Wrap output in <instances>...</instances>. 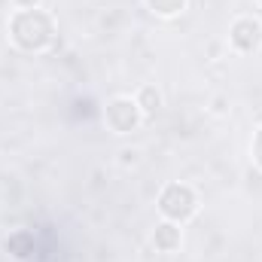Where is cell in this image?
Listing matches in <instances>:
<instances>
[{
    "label": "cell",
    "instance_id": "cell-3",
    "mask_svg": "<svg viewBox=\"0 0 262 262\" xmlns=\"http://www.w3.org/2000/svg\"><path fill=\"white\" fill-rule=\"evenodd\" d=\"M143 119L146 116H143V110L137 107V101L131 95H116L104 107V122L113 134H131V131H137L143 125Z\"/></svg>",
    "mask_w": 262,
    "mask_h": 262
},
{
    "label": "cell",
    "instance_id": "cell-4",
    "mask_svg": "<svg viewBox=\"0 0 262 262\" xmlns=\"http://www.w3.org/2000/svg\"><path fill=\"white\" fill-rule=\"evenodd\" d=\"M229 46L238 55H253L262 49V21L256 15H238L229 25Z\"/></svg>",
    "mask_w": 262,
    "mask_h": 262
},
{
    "label": "cell",
    "instance_id": "cell-6",
    "mask_svg": "<svg viewBox=\"0 0 262 262\" xmlns=\"http://www.w3.org/2000/svg\"><path fill=\"white\" fill-rule=\"evenodd\" d=\"M134 101H137V107L143 110L146 119H152V116L165 107V98H162V92H159L156 85H140L137 95H134Z\"/></svg>",
    "mask_w": 262,
    "mask_h": 262
},
{
    "label": "cell",
    "instance_id": "cell-2",
    "mask_svg": "<svg viewBox=\"0 0 262 262\" xmlns=\"http://www.w3.org/2000/svg\"><path fill=\"white\" fill-rule=\"evenodd\" d=\"M156 207H159V213H162L165 220L183 226V223H189V220L198 213L201 201H198V192L189 186V183L171 180V183L162 186V192H159V198H156Z\"/></svg>",
    "mask_w": 262,
    "mask_h": 262
},
{
    "label": "cell",
    "instance_id": "cell-7",
    "mask_svg": "<svg viewBox=\"0 0 262 262\" xmlns=\"http://www.w3.org/2000/svg\"><path fill=\"white\" fill-rule=\"evenodd\" d=\"M146 6H149V12H156L159 18H174V15H180L186 6H189V0H143Z\"/></svg>",
    "mask_w": 262,
    "mask_h": 262
},
{
    "label": "cell",
    "instance_id": "cell-11",
    "mask_svg": "<svg viewBox=\"0 0 262 262\" xmlns=\"http://www.w3.org/2000/svg\"><path fill=\"white\" fill-rule=\"evenodd\" d=\"M15 9H43V0H12Z\"/></svg>",
    "mask_w": 262,
    "mask_h": 262
},
{
    "label": "cell",
    "instance_id": "cell-10",
    "mask_svg": "<svg viewBox=\"0 0 262 262\" xmlns=\"http://www.w3.org/2000/svg\"><path fill=\"white\" fill-rule=\"evenodd\" d=\"M250 156H253L256 168L262 171V125L256 128V134H253V143H250Z\"/></svg>",
    "mask_w": 262,
    "mask_h": 262
},
{
    "label": "cell",
    "instance_id": "cell-5",
    "mask_svg": "<svg viewBox=\"0 0 262 262\" xmlns=\"http://www.w3.org/2000/svg\"><path fill=\"white\" fill-rule=\"evenodd\" d=\"M149 241H152V247H156L159 253H174V250H180V244H183V229H180L177 223H171V220H162V223L152 229Z\"/></svg>",
    "mask_w": 262,
    "mask_h": 262
},
{
    "label": "cell",
    "instance_id": "cell-8",
    "mask_svg": "<svg viewBox=\"0 0 262 262\" xmlns=\"http://www.w3.org/2000/svg\"><path fill=\"white\" fill-rule=\"evenodd\" d=\"M207 113L210 116H229V95H213Z\"/></svg>",
    "mask_w": 262,
    "mask_h": 262
},
{
    "label": "cell",
    "instance_id": "cell-12",
    "mask_svg": "<svg viewBox=\"0 0 262 262\" xmlns=\"http://www.w3.org/2000/svg\"><path fill=\"white\" fill-rule=\"evenodd\" d=\"M259 3H262V0H259Z\"/></svg>",
    "mask_w": 262,
    "mask_h": 262
},
{
    "label": "cell",
    "instance_id": "cell-1",
    "mask_svg": "<svg viewBox=\"0 0 262 262\" xmlns=\"http://www.w3.org/2000/svg\"><path fill=\"white\" fill-rule=\"evenodd\" d=\"M55 34H58L55 18L46 9H15L9 15V37L28 55H40L52 49Z\"/></svg>",
    "mask_w": 262,
    "mask_h": 262
},
{
    "label": "cell",
    "instance_id": "cell-9",
    "mask_svg": "<svg viewBox=\"0 0 262 262\" xmlns=\"http://www.w3.org/2000/svg\"><path fill=\"white\" fill-rule=\"evenodd\" d=\"M140 162V149H134V146H122L119 149V165L122 168H134Z\"/></svg>",
    "mask_w": 262,
    "mask_h": 262
}]
</instances>
